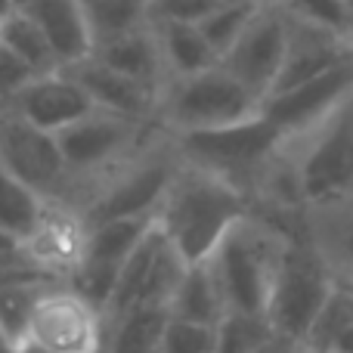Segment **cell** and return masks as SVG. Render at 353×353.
<instances>
[{
    "instance_id": "obj_1",
    "label": "cell",
    "mask_w": 353,
    "mask_h": 353,
    "mask_svg": "<svg viewBox=\"0 0 353 353\" xmlns=\"http://www.w3.org/2000/svg\"><path fill=\"white\" fill-rule=\"evenodd\" d=\"M251 195L223 176L180 161L159 205V226L186 263L208 261L223 236L251 214Z\"/></svg>"
},
{
    "instance_id": "obj_2",
    "label": "cell",
    "mask_w": 353,
    "mask_h": 353,
    "mask_svg": "<svg viewBox=\"0 0 353 353\" xmlns=\"http://www.w3.org/2000/svg\"><path fill=\"white\" fill-rule=\"evenodd\" d=\"M298 205L323 214L353 201V97L282 146Z\"/></svg>"
},
{
    "instance_id": "obj_3",
    "label": "cell",
    "mask_w": 353,
    "mask_h": 353,
    "mask_svg": "<svg viewBox=\"0 0 353 353\" xmlns=\"http://www.w3.org/2000/svg\"><path fill=\"white\" fill-rule=\"evenodd\" d=\"M159 134H165L161 121H134L105 109H93L68 128L56 130V143L68 168L65 205L81 211L99 180H105Z\"/></svg>"
},
{
    "instance_id": "obj_4",
    "label": "cell",
    "mask_w": 353,
    "mask_h": 353,
    "mask_svg": "<svg viewBox=\"0 0 353 353\" xmlns=\"http://www.w3.org/2000/svg\"><path fill=\"white\" fill-rule=\"evenodd\" d=\"M171 140L180 161L236 183L239 189L251 195V201H254L261 180L285 146V134L263 112L245 118V121L223 124V128L171 134Z\"/></svg>"
},
{
    "instance_id": "obj_5",
    "label": "cell",
    "mask_w": 353,
    "mask_h": 353,
    "mask_svg": "<svg viewBox=\"0 0 353 353\" xmlns=\"http://www.w3.org/2000/svg\"><path fill=\"white\" fill-rule=\"evenodd\" d=\"M285 239L288 232L263 214H257L254 208L226 232L223 242L208 257L223 292L226 310L267 313Z\"/></svg>"
},
{
    "instance_id": "obj_6",
    "label": "cell",
    "mask_w": 353,
    "mask_h": 353,
    "mask_svg": "<svg viewBox=\"0 0 353 353\" xmlns=\"http://www.w3.org/2000/svg\"><path fill=\"white\" fill-rule=\"evenodd\" d=\"M335 282L338 276L329 257L310 236V220L307 226L288 232L267 304V316L276 335L285 341L307 344L313 323L323 313Z\"/></svg>"
},
{
    "instance_id": "obj_7",
    "label": "cell",
    "mask_w": 353,
    "mask_h": 353,
    "mask_svg": "<svg viewBox=\"0 0 353 353\" xmlns=\"http://www.w3.org/2000/svg\"><path fill=\"white\" fill-rule=\"evenodd\" d=\"M261 105L263 99L217 62L205 72L168 78L159 99V121L171 134L208 130L245 121L257 115Z\"/></svg>"
},
{
    "instance_id": "obj_8",
    "label": "cell",
    "mask_w": 353,
    "mask_h": 353,
    "mask_svg": "<svg viewBox=\"0 0 353 353\" xmlns=\"http://www.w3.org/2000/svg\"><path fill=\"white\" fill-rule=\"evenodd\" d=\"M176 168H180V155L174 149L171 134L165 130L97 183V189L81 208L87 226L109 217H128V214H159Z\"/></svg>"
},
{
    "instance_id": "obj_9",
    "label": "cell",
    "mask_w": 353,
    "mask_h": 353,
    "mask_svg": "<svg viewBox=\"0 0 353 353\" xmlns=\"http://www.w3.org/2000/svg\"><path fill=\"white\" fill-rule=\"evenodd\" d=\"M25 341L47 353H103L109 344V319L78 288L56 279L37 298Z\"/></svg>"
},
{
    "instance_id": "obj_10",
    "label": "cell",
    "mask_w": 353,
    "mask_h": 353,
    "mask_svg": "<svg viewBox=\"0 0 353 353\" xmlns=\"http://www.w3.org/2000/svg\"><path fill=\"white\" fill-rule=\"evenodd\" d=\"M0 168L34 186L50 201L68 199V168L56 134L31 124L10 105H0Z\"/></svg>"
},
{
    "instance_id": "obj_11",
    "label": "cell",
    "mask_w": 353,
    "mask_h": 353,
    "mask_svg": "<svg viewBox=\"0 0 353 353\" xmlns=\"http://www.w3.org/2000/svg\"><path fill=\"white\" fill-rule=\"evenodd\" d=\"M285 47H288V16L276 0H267L254 12L248 28L239 34V41L220 56V65L236 74L261 99H267L282 72Z\"/></svg>"
},
{
    "instance_id": "obj_12",
    "label": "cell",
    "mask_w": 353,
    "mask_h": 353,
    "mask_svg": "<svg viewBox=\"0 0 353 353\" xmlns=\"http://www.w3.org/2000/svg\"><path fill=\"white\" fill-rule=\"evenodd\" d=\"M347 97H353V56L332 65L329 72L316 74V78H307L294 87L270 93L263 99L261 112L285 137H294V134H304L316 121H323Z\"/></svg>"
},
{
    "instance_id": "obj_13",
    "label": "cell",
    "mask_w": 353,
    "mask_h": 353,
    "mask_svg": "<svg viewBox=\"0 0 353 353\" xmlns=\"http://www.w3.org/2000/svg\"><path fill=\"white\" fill-rule=\"evenodd\" d=\"M87 232L90 226L78 208L65 201H50L37 226L22 239V254L50 279L68 282L87 257Z\"/></svg>"
},
{
    "instance_id": "obj_14",
    "label": "cell",
    "mask_w": 353,
    "mask_h": 353,
    "mask_svg": "<svg viewBox=\"0 0 353 353\" xmlns=\"http://www.w3.org/2000/svg\"><path fill=\"white\" fill-rule=\"evenodd\" d=\"M10 109H16L19 115L28 118L37 128L56 134V130L68 128L72 121L84 118L87 112H93L97 105H93L90 93L78 84V78H74L68 68H56V72L37 74V78L12 99Z\"/></svg>"
},
{
    "instance_id": "obj_15",
    "label": "cell",
    "mask_w": 353,
    "mask_h": 353,
    "mask_svg": "<svg viewBox=\"0 0 353 353\" xmlns=\"http://www.w3.org/2000/svg\"><path fill=\"white\" fill-rule=\"evenodd\" d=\"M350 56H353V37L338 34V31H329V28H319V25H310V22H304V19L288 16L285 59H282V72H279L276 87L270 93L294 87L307 78H316V74L329 72L332 65L350 59Z\"/></svg>"
},
{
    "instance_id": "obj_16",
    "label": "cell",
    "mask_w": 353,
    "mask_h": 353,
    "mask_svg": "<svg viewBox=\"0 0 353 353\" xmlns=\"http://www.w3.org/2000/svg\"><path fill=\"white\" fill-rule=\"evenodd\" d=\"M68 72L78 78V84L90 93L93 105L115 115L134 118V121H159V99L161 93L152 87L140 84V81L128 78V74L115 72L112 65L99 62L97 56L68 65Z\"/></svg>"
},
{
    "instance_id": "obj_17",
    "label": "cell",
    "mask_w": 353,
    "mask_h": 353,
    "mask_svg": "<svg viewBox=\"0 0 353 353\" xmlns=\"http://www.w3.org/2000/svg\"><path fill=\"white\" fill-rule=\"evenodd\" d=\"M22 10H28L34 22L43 28L62 68L74 65L93 53V34L81 0H34Z\"/></svg>"
},
{
    "instance_id": "obj_18",
    "label": "cell",
    "mask_w": 353,
    "mask_h": 353,
    "mask_svg": "<svg viewBox=\"0 0 353 353\" xmlns=\"http://www.w3.org/2000/svg\"><path fill=\"white\" fill-rule=\"evenodd\" d=\"M90 56H97L99 62L112 65L115 72L128 74V78L140 81V84L152 87L159 93L168 84V68H165V59H161V47L152 25L121 37H112L105 43H97Z\"/></svg>"
},
{
    "instance_id": "obj_19",
    "label": "cell",
    "mask_w": 353,
    "mask_h": 353,
    "mask_svg": "<svg viewBox=\"0 0 353 353\" xmlns=\"http://www.w3.org/2000/svg\"><path fill=\"white\" fill-rule=\"evenodd\" d=\"M152 28L159 37L168 78L205 72V68L220 62V56L214 53V47L205 41V34L195 22H152Z\"/></svg>"
},
{
    "instance_id": "obj_20",
    "label": "cell",
    "mask_w": 353,
    "mask_h": 353,
    "mask_svg": "<svg viewBox=\"0 0 353 353\" xmlns=\"http://www.w3.org/2000/svg\"><path fill=\"white\" fill-rule=\"evenodd\" d=\"M168 313L180 319H192V323H208V325H217L223 319L226 301L217 285V276H214L211 263L208 261L189 263L171 298V304H168Z\"/></svg>"
},
{
    "instance_id": "obj_21",
    "label": "cell",
    "mask_w": 353,
    "mask_h": 353,
    "mask_svg": "<svg viewBox=\"0 0 353 353\" xmlns=\"http://www.w3.org/2000/svg\"><path fill=\"white\" fill-rule=\"evenodd\" d=\"M155 223V214H128V217H109L90 223L87 232V257L84 261H97L105 267H118L130 257V251L143 242Z\"/></svg>"
},
{
    "instance_id": "obj_22",
    "label": "cell",
    "mask_w": 353,
    "mask_h": 353,
    "mask_svg": "<svg viewBox=\"0 0 353 353\" xmlns=\"http://www.w3.org/2000/svg\"><path fill=\"white\" fill-rule=\"evenodd\" d=\"M50 276H6L0 279V332L12 347H22L28 338V323H31V310H34L41 292L50 285ZM65 282V279H62Z\"/></svg>"
},
{
    "instance_id": "obj_23",
    "label": "cell",
    "mask_w": 353,
    "mask_h": 353,
    "mask_svg": "<svg viewBox=\"0 0 353 353\" xmlns=\"http://www.w3.org/2000/svg\"><path fill=\"white\" fill-rule=\"evenodd\" d=\"M171 313L165 307H134L109 323L105 353H159L161 332Z\"/></svg>"
},
{
    "instance_id": "obj_24",
    "label": "cell",
    "mask_w": 353,
    "mask_h": 353,
    "mask_svg": "<svg viewBox=\"0 0 353 353\" xmlns=\"http://www.w3.org/2000/svg\"><path fill=\"white\" fill-rule=\"evenodd\" d=\"M310 236L325 251L338 279L353 282V201L323 214H307Z\"/></svg>"
},
{
    "instance_id": "obj_25",
    "label": "cell",
    "mask_w": 353,
    "mask_h": 353,
    "mask_svg": "<svg viewBox=\"0 0 353 353\" xmlns=\"http://www.w3.org/2000/svg\"><path fill=\"white\" fill-rule=\"evenodd\" d=\"M0 43H6L16 56H22L37 74H47V72L62 68L59 59H56V53H53V47H50L47 34H43V28L34 22V16H31L28 10H22V6H12V10L0 19Z\"/></svg>"
},
{
    "instance_id": "obj_26",
    "label": "cell",
    "mask_w": 353,
    "mask_h": 353,
    "mask_svg": "<svg viewBox=\"0 0 353 353\" xmlns=\"http://www.w3.org/2000/svg\"><path fill=\"white\" fill-rule=\"evenodd\" d=\"M47 205H50L47 195H41L34 186L19 180L6 168H0V230L3 232H10V236H16L22 242L37 226V220L43 217Z\"/></svg>"
},
{
    "instance_id": "obj_27",
    "label": "cell",
    "mask_w": 353,
    "mask_h": 353,
    "mask_svg": "<svg viewBox=\"0 0 353 353\" xmlns=\"http://www.w3.org/2000/svg\"><path fill=\"white\" fill-rule=\"evenodd\" d=\"M81 6H84L87 25H90L93 47L152 25L149 0H81Z\"/></svg>"
},
{
    "instance_id": "obj_28",
    "label": "cell",
    "mask_w": 353,
    "mask_h": 353,
    "mask_svg": "<svg viewBox=\"0 0 353 353\" xmlns=\"http://www.w3.org/2000/svg\"><path fill=\"white\" fill-rule=\"evenodd\" d=\"M276 338L267 313L226 310L217 323V353H263Z\"/></svg>"
},
{
    "instance_id": "obj_29",
    "label": "cell",
    "mask_w": 353,
    "mask_h": 353,
    "mask_svg": "<svg viewBox=\"0 0 353 353\" xmlns=\"http://www.w3.org/2000/svg\"><path fill=\"white\" fill-rule=\"evenodd\" d=\"M263 3H267V0H261V3H217L201 22H195V25L201 28L205 41L214 47V53L223 56L226 50L239 41V34L248 28V22L254 19V12L261 10Z\"/></svg>"
},
{
    "instance_id": "obj_30",
    "label": "cell",
    "mask_w": 353,
    "mask_h": 353,
    "mask_svg": "<svg viewBox=\"0 0 353 353\" xmlns=\"http://www.w3.org/2000/svg\"><path fill=\"white\" fill-rule=\"evenodd\" d=\"M186 267H189V263L183 261L180 254H176L174 245L165 242V248L159 251L152 270H149V279H146V288H143L140 304H146V307H165V310H168V304H171V298H174L176 285H180L183 273H186ZM140 304H137V307H140Z\"/></svg>"
},
{
    "instance_id": "obj_31",
    "label": "cell",
    "mask_w": 353,
    "mask_h": 353,
    "mask_svg": "<svg viewBox=\"0 0 353 353\" xmlns=\"http://www.w3.org/2000/svg\"><path fill=\"white\" fill-rule=\"evenodd\" d=\"M159 353H217V325L168 316Z\"/></svg>"
},
{
    "instance_id": "obj_32",
    "label": "cell",
    "mask_w": 353,
    "mask_h": 353,
    "mask_svg": "<svg viewBox=\"0 0 353 353\" xmlns=\"http://www.w3.org/2000/svg\"><path fill=\"white\" fill-rule=\"evenodd\" d=\"M276 3L294 19H304V22H310V25H319V28H329V31H338V34L353 37L344 0H276Z\"/></svg>"
},
{
    "instance_id": "obj_33",
    "label": "cell",
    "mask_w": 353,
    "mask_h": 353,
    "mask_svg": "<svg viewBox=\"0 0 353 353\" xmlns=\"http://www.w3.org/2000/svg\"><path fill=\"white\" fill-rule=\"evenodd\" d=\"M34 78H37L34 68L22 56L12 53L6 43H0V105H10Z\"/></svg>"
},
{
    "instance_id": "obj_34",
    "label": "cell",
    "mask_w": 353,
    "mask_h": 353,
    "mask_svg": "<svg viewBox=\"0 0 353 353\" xmlns=\"http://www.w3.org/2000/svg\"><path fill=\"white\" fill-rule=\"evenodd\" d=\"M220 0H149L152 22H201Z\"/></svg>"
},
{
    "instance_id": "obj_35",
    "label": "cell",
    "mask_w": 353,
    "mask_h": 353,
    "mask_svg": "<svg viewBox=\"0 0 353 353\" xmlns=\"http://www.w3.org/2000/svg\"><path fill=\"white\" fill-rule=\"evenodd\" d=\"M28 273L47 276V273H41L37 267H31L25 254H16V257H3V254H0V279H6V276H28Z\"/></svg>"
},
{
    "instance_id": "obj_36",
    "label": "cell",
    "mask_w": 353,
    "mask_h": 353,
    "mask_svg": "<svg viewBox=\"0 0 353 353\" xmlns=\"http://www.w3.org/2000/svg\"><path fill=\"white\" fill-rule=\"evenodd\" d=\"M325 353H353V323L347 325V329L338 332V338L332 341V347Z\"/></svg>"
},
{
    "instance_id": "obj_37",
    "label": "cell",
    "mask_w": 353,
    "mask_h": 353,
    "mask_svg": "<svg viewBox=\"0 0 353 353\" xmlns=\"http://www.w3.org/2000/svg\"><path fill=\"white\" fill-rule=\"evenodd\" d=\"M263 353H313L307 344H298V341H285V338H276Z\"/></svg>"
},
{
    "instance_id": "obj_38",
    "label": "cell",
    "mask_w": 353,
    "mask_h": 353,
    "mask_svg": "<svg viewBox=\"0 0 353 353\" xmlns=\"http://www.w3.org/2000/svg\"><path fill=\"white\" fill-rule=\"evenodd\" d=\"M16 353H47V350H41V347H37V344H28V341H25V344H22V347H19Z\"/></svg>"
},
{
    "instance_id": "obj_39",
    "label": "cell",
    "mask_w": 353,
    "mask_h": 353,
    "mask_svg": "<svg viewBox=\"0 0 353 353\" xmlns=\"http://www.w3.org/2000/svg\"><path fill=\"white\" fill-rule=\"evenodd\" d=\"M16 350H19V347H12V344L3 338V332H0V353H16Z\"/></svg>"
},
{
    "instance_id": "obj_40",
    "label": "cell",
    "mask_w": 353,
    "mask_h": 353,
    "mask_svg": "<svg viewBox=\"0 0 353 353\" xmlns=\"http://www.w3.org/2000/svg\"><path fill=\"white\" fill-rule=\"evenodd\" d=\"M12 6H16V3H12V0H0V19H3L6 12L12 10Z\"/></svg>"
},
{
    "instance_id": "obj_41",
    "label": "cell",
    "mask_w": 353,
    "mask_h": 353,
    "mask_svg": "<svg viewBox=\"0 0 353 353\" xmlns=\"http://www.w3.org/2000/svg\"><path fill=\"white\" fill-rule=\"evenodd\" d=\"M344 6H347V19H350V31H353V0H344Z\"/></svg>"
},
{
    "instance_id": "obj_42",
    "label": "cell",
    "mask_w": 353,
    "mask_h": 353,
    "mask_svg": "<svg viewBox=\"0 0 353 353\" xmlns=\"http://www.w3.org/2000/svg\"><path fill=\"white\" fill-rule=\"evenodd\" d=\"M16 6H28V3H34V0H12Z\"/></svg>"
},
{
    "instance_id": "obj_43",
    "label": "cell",
    "mask_w": 353,
    "mask_h": 353,
    "mask_svg": "<svg viewBox=\"0 0 353 353\" xmlns=\"http://www.w3.org/2000/svg\"><path fill=\"white\" fill-rule=\"evenodd\" d=\"M103 353H105V350H103Z\"/></svg>"
}]
</instances>
